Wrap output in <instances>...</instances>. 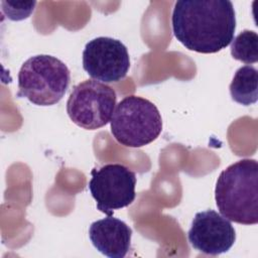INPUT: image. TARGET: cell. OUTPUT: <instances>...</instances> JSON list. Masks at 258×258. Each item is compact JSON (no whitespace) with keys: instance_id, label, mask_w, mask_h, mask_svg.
<instances>
[{"instance_id":"6da1fadb","label":"cell","mask_w":258,"mask_h":258,"mask_svg":"<svg viewBox=\"0 0 258 258\" xmlns=\"http://www.w3.org/2000/svg\"><path fill=\"white\" fill-rule=\"evenodd\" d=\"M171 26L175 38L187 49L215 53L234 39L235 9L229 0L176 1Z\"/></svg>"},{"instance_id":"7a4b0ae2","label":"cell","mask_w":258,"mask_h":258,"mask_svg":"<svg viewBox=\"0 0 258 258\" xmlns=\"http://www.w3.org/2000/svg\"><path fill=\"white\" fill-rule=\"evenodd\" d=\"M218 210L229 221L242 225L258 223V163L245 158L224 169L216 183Z\"/></svg>"},{"instance_id":"3957f363","label":"cell","mask_w":258,"mask_h":258,"mask_svg":"<svg viewBox=\"0 0 258 258\" xmlns=\"http://www.w3.org/2000/svg\"><path fill=\"white\" fill-rule=\"evenodd\" d=\"M70 82L71 73L63 61L48 54L33 55L19 70L17 96L37 106H51L62 99Z\"/></svg>"},{"instance_id":"277c9868","label":"cell","mask_w":258,"mask_h":258,"mask_svg":"<svg viewBox=\"0 0 258 258\" xmlns=\"http://www.w3.org/2000/svg\"><path fill=\"white\" fill-rule=\"evenodd\" d=\"M161 130V115L149 100L127 96L116 105L111 118V133L120 144L142 147L154 141Z\"/></svg>"},{"instance_id":"5b68a950","label":"cell","mask_w":258,"mask_h":258,"mask_svg":"<svg viewBox=\"0 0 258 258\" xmlns=\"http://www.w3.org/2000/svg\"><path fill=\"white\" fill-rule=\"evenodd\" d=\"M116 99L115 91L108 85L86 80L74 87L67 102V113L79 127L95 130L108 124Z\"/></svg>"},{"instance_id":"8992f818","label":"cell","mask_w":258,"mask_h":258,"mask_svg":"<svg viewBox=\"0 0 258 258\" xmlns=\"http://www.w3.org/2000/svg\"><path fill=\"white\" fill-rule=\"evenodd\" d=\"M89 189L97 209L108 216L131 205L136 197L135 173L123 164L109 163L91 171Z\"/></svg>"},{"instance_id":"52a82bcc","label":"cell","mask_w":258,"mask_h":258,"mask_svg":"<svg viewBox=\"0 0 258 258\" xmlns=\"http://www.w3.org/2000/svg\"><path fill=\"white\" fill-rule=\"evenodd\" d=\"M83 68L96 81L119 82L126 77L130 68L127 47L113 37H96L85 45Z\"/></svg>"},{"instance_id":"ba28073f","label":"cell","mask_w":258,"mask_h":258,"mask_svg":"<svg viewBox=\"0 0 258 258\" xmlns=\"http://www.w3.org/2000/svg\"><path fill=\"white\" fill-rule=\"evenodd\" d=\"M187 239L196 250L217 256L231 249L236 232L228 219L214 210H208L195 215Z\"/></svg>"},{"instance_id":"9c48e42d","label":"cell","mask_w":258,"mask_h":258,"mask_svg":"<svg viewBox=\"0 0 258 258\" xmlns=\"http://www.w3.org/2000/svg\"><path fill=\"white\" fill-rule=\"evenodd\" d=\"M131 228L113 216L97 220L89 228V238L94 247L110 258L125 257L131 247Z\"/></svg>"},{"instance_id":"30bf717a","label":"cell","mask_w":258,"mask_h":258,"mask_svg":"<svg viewBox=\"0 0 258 258\" xmlns=\"http://www.w3.org/2000/svg\"><path fill=\"white\" fill-rule=\"evenodd\" d=\"M232 100L243 105L255 104L258 100V72L253 66L239 68L230 84Z\"/></svg>"},{"instance_id":"8fae6325","label":"cell","mask_w":258,"mask_h":258,"mask_svg":"<svg viewBox=\"0 0 258 258\" xmlns=\"http://www.w3.org/2000/svg\"><path fill=\"white\" fill-rule=\"evenodd\" d=\"M232 56L244 63L251 64L258 60V35L254 30L240 32L231 44Z\"/></svg>"},{"instance_id":"7c38bea8","label":"cell","mask_w":258,"mask_h":258,"mask_svg":"<svg viewBox=\"0 0 258 258\" xmlns=\"http://www.w3.org/2000/svg\"><path fill=\"white\" fill-rule=\"evenodd\" d=\"M36 5V1H2V12L10 20L19 21L28 18Z\"/></svg>"}]
</instances>
